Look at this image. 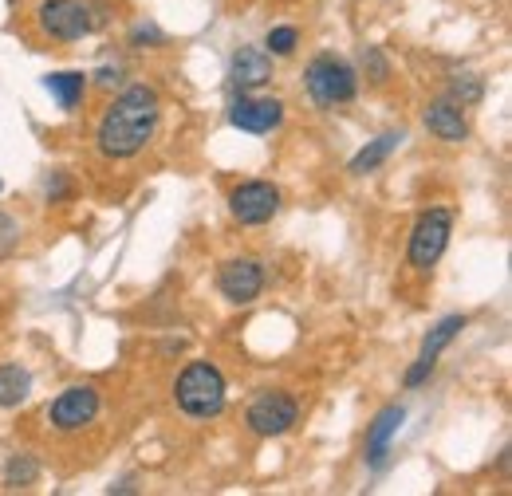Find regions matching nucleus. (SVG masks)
<instances>
[{
  "label": "nucleus",
  "mask_w": 512,
  "mask_h": 496,
  "mask_svg": "<svg viewBox=\"0 0 512 496\" xmlns=\"http://www.w3.org/2000/svg\"><path fill=\"white\" fill-rule=\"evenodd\" d=\"M229 75H233V87L256 91V87H264V83L272 79V60H268L264 52H256V48H241V52L233 56Z\"/></svg>",
  "instance_id": "13"
},
{
  "label": "nucleus",
  "mask_w": 512,
  "mask_h": 496,
  "mask_svg": "<svg viewBox=\"0 0 512 496\" xmlns=\"http://www.w3.org/2000/svg\"><path fill=\"white\" fill-rule=\"evenodd\" d=\"M453 95L461 99V107H465V103H477V99H481V83H477V79H457V83H453Z\"/></svg>",
  "instance_id": "22"
},
{
  "label": "nucleus",
  "mask_w": 512,
  "mask_h": 496,
  "mask_svg": "<svg viewBox=\"0 0 512 496\" xmlns=\"http://www.w3.org/2000/svg\"><path fill=\"white\" fill-rule=\"evenodd\" d=\"M0 189H4V182H0Z\"/></svg>",
  "instance_id": "26"
},
{
  "label": "nucleus",
  "mask_w": 512,
  "mask_h": 496,
  "mask_svg": "<svg viewBox=\"0 0 512 496\" xmlns=\"http://www.w3.org/2000/svg\"><path fill=\"white\" fill-rule=\"evenodd\" d=\"M398 142H402V134H379L375 142H367V146L351 158V174H371V170H379L386 158L398 150Z\"/></svg>",
  "instance_id": "16"
},
{
  "label": "nucleus",
  "mask_w": 512,
  "mask_h": 496,
  "mask_svg": "<svg viewBox=\"0 0 512 496\" xmlns=\"http://www.w3.org/2000/svg\"><path fill=\"white\" fill-rule=\"evenodd\" d=\"M44 87L52 91V99H56L64 111H75V107L83 103L87 75H79V71H56V75H48V79H44Z\"/></svg>",
  "instance_id": "15"
},
{
  "label": "nucleus",
  "mask_w": 512,
  "mask_h": 496,
  "mask_svg": "<svg viewBox=\"0 0 512 496\" xmlns=\"http://www.w3.org/2000/svg\"><path fill=\"white\" fill-rule=\"evenodd\" d=\"M16 237H20V225L8 213H0V252H8V248L16 245Z\"/></svg>",
  "instance_id": "23"
},
{
  "label": "nucleus",
  "mask_w": 512,
  "mask_h": 496,
  "mask_svg": "<svg viewBox=\"0 0 512 496\" xmlns=\"http://www.w3.org/2000/svg\"><path fill=\"white\" fill-rule=\"evenodd\" d=\"M229 123L237 130H249V134H268L284 123V103L280 99H237L233 111H229Z\"/></svg>",
  "instance_id": "10"
},
{
  "label": "nucleus",
  "mask_w": 512,
  "mask_h": 496,
  "mask_svg": "<svg viewBox=\"0 0 512 496\" xmlns=\"http://www.w3.org/2000/svg\"><path fill=\"white\" fill-rule=\"evenodd\" d=\"M130 44H134V48H158V44H162V32H158L154 24H134Z\"/></svg>",
  "instance_id": "21"
},
{
  "label": "nucleus",
  "mask_w": 512,
  "mask_h": 496,
  "mask_svg": "<svg viewBox=\"0 0 512 496\" xmlns=\"http://www.w3.org/2000/svg\"><path fill=\"white\" fill-rule=\"evenodd\" d=\"M36 20L52 40H64V44H75V40H83L107 24L103 8L83 4V0H44L36 8Z\"/></svg>",
  "instance_id": "3"
},
{
  "label": "nucleus",
  "mask_w": 512,
  "mask_h": 496,
  "mask_svg": "<svg viewBox=\"0 0 512 496\" xmlns=\"http://www.w3.org/2000/svg\"><path fill=\"white\" fill-rule=\"evenodd\" d=\"M304 83H308V95L316 99V107H323V111L351 103L355 91H359V75H355V67H351L347 60H339V56H327V52L308 63Z\"/></svg>",
  "instance_id": "4"
},
{
  "label": "nucleus",
  "mask_w": 512,
  "mask_h": 496,
  "mask_svg": "<svg viewBox=\"0 0 512 496\" xmlns=\"http://www.w3.org/2000/svg\"><path fill=\"white\" fill-rule=\"evenodd\" d=\"M363 67L371 71L375 83H383L386 75H390V63H386V56L379 52V48H367V52H363Z\"/></svg>",
  "instance_id": "20"
},
{
  "label": "nucleus",
  "mask_w": 512,
  "mask_h": 496,
  "mask_svg": "<svg viewBox=\"0 0 512 496\" xmlns=\"http://www.w3.org/2000/svg\"><path fill=\"white\" fill-rule=\"evenodd\" d=\"M217 288L229 304H253L256 296L264 292V268L256 264L253 256H237V260H225L221 264V276H217Z\"/></svg>",
  "instance_id": "9"
},
{
  "label": "nucleus",
  "mask_w": 512,
  "mask_h": 496,
  "mask_svg": "<svg viewBox=\"0 0 512 496\" xmlns=\"http://www.w3.org/2000/svg\"><path fill=\"white\" fill-rule=\"evenodd\" d=\"M449 233H453V213L449 209H430L414 221V233H410V264L418 272H430L442 252L449 245Z\"/></svg>",
  "instance_id": "5"
},
{
  "label": "nucleus",
  "mask_w": 512,
  "mask_h": 496,
  "mask_svg": "<svg viewBox=\"0 0 512 496\" xmlns=\"http://www.w3.org/2000/svg\"><path fill=\"white\" fill-rule=\"evenodd\" d=\"M44 189H48V197L56 201V197H64V193H67V178H64V174H56V182L48 178V182H44Z\"/></svg>",
  "instance_id": "24"
},
{
  "label": "nucleus",
  "mask_w": 512,
  "mask_h": 496,
  "mask_svg": "<svg viewBox=\"0 0 512 496\" xmlns=\"http://www.w3.org/2000/svg\"><path fill=\"white\" fill-rule=\"evenodd\" d=\"M422 123H426V130H430L434 138H442V142H465V138H469V123H465L457 99H438V103H430L426 115H422Z\"/></svg>",
  "instance_id": "11"
},
{
  "label": "nucleus",
  "mask_w": 512,
  "mask_h": 496,
  "mask_svg": "<svg viewBox=\"0 0 512 496\" xmlns=\"http://www.w3.org/2000/svg\"><path fill=\"white\" fill-rule=\"evenodd\" d=\"M465 323H469L465 315H446L438 327H430V335L422 339V355H418V359H426V363H434V367H438V355H442L449 343L465 331Z\"/></svg>",
  "instance_id": "14"
},
{
  "label": "nucleus",
  "mask_w": 512,
  "mask_h": 496,
  "mask_svg": "<svg viewBox=\"0 0 512 496\" xmlns=\"http://www.w3.org/2000/svg\"><path fill=\"white\" fill-rule=\"evenodd\" d=\"M162 119V99L154 87L134 83L123 95H115V103L103 111V119L95 126V146L103 158L123 162L146 150V142L154 138Z\"/></svg>",
  "instance_id": "1"
},
{
  "label": "nucleus",
  "mask_w": 512,
  "mask_h": 496,
  "mask_svg": "<svg viewBox=\"0 0 512 496\" xmlns=\"http://www.w3.org/2000/svg\"><path fill=\"white\" fill-rule=\"evenodd\" d=\"M245 422H249V430L256 437H280L300 422V406L284 390H264V394H256L253 402H249Z\"/></svg>",
  "instance_id": "6"
},
{
  "label": "nucleus",
  "mask_w": 512,
  "mask_h": 496,
  "mask_svg": "<svg viewBox=\"0 0 512 496\" xmlns=\"http://www.w3.org/2000/svg\"><path fill=\"white\" fill-rule=\"evenodd\" d=\"M402 418H406L402 406H386V410H379V418L371 422V430H367V465H371V469H383L386 465L390 441L402 430Z\"/></svg>",
  "instance_id": "12"
},
{
  "label": "nucleus",
  "mask_w": 512,
  "mask_h": 496,
  "mask_svg": "<svg viewBox=\"0 0 512 496\" xmlns=\"http://www.w3.org/2000/svg\"><path fill=\"white\" fill-rule=\"evenodd\" d=\"M40 481V461L32 453H16L8 465H4V485L8 489H28Z\"/></svg>",
  "instance_id": "18"
},
{
  "label": "nucleus",
  "mask_w": 512,
  "mask_h": 496,
  "mask_svg": "<svg viewBox=\"0 0 512 496\" xmlns=\"http://www.w3.org/2000/svg\"><path fill=\"white\" fill-rule=\"evenodd\" d=\"M174 402L182 414L197 422H209L225 410V374L213 363H190L174 382Z\"/></svg>",
  "instance_id": "2"
},
{
  "label": "nucleus",
  "mask_w": 512,
  "mask_h": 496,
  "mask_svg": "<svg viewBox=\"0 0 512 496\" xmlns=\"http://www.w3.org/2000/svg\"><path fill=\"white\" fill-rule=\"evenodd\" d=\"M99 418V390L95 386H67L64 394L48 406V422L60 434H79Z\"/></svg>",
  "instance_id": "7"
},
{
  "label": "nucleus",
  "mask_w": 512,
  "mask_h": 496,
  "mask_svg": "<svg viewBox=\"0 0 512 496\" xmlns=\"http://www.w3.org/2000/svg\"><path fill=\"white\" fill-rule=\"evenodd\" d=\"M276 209H280V189L272 182H241L229 193V213L241 225H264L276 217Z\"/></svg>",
  "instance_id": "8"
},
{
  "label": "nucleus",
  "mask_w": 512,
  "mask_h": 496,
  "mask_svg": "<svg viewBox=\"0 0 512 496\" xmlns=\"http://www.w3.org/2000/svg\"><path fill=\"white\" fill-rule=\"evenodd\" d=\"M123 75H119V67H103L99 71V87H111V83H119Z\"/></svg>",
  "instance_id": "25"
},
{
  "label": "nucleus",
  "mask_w": 512,
  "mask_h": 496,
  "mask_svg": "<svg viewBox=\"0 0 512 496\" xmlns=\"http://www.w3.org/2000/svg\"><path fill=\"white\" fill-rule=\"evenodd\" d=\"M28 394H32V374L24 367H16V363H4L0 367V410L20 406Z\"/></svg>",
  "instance_id": "17"
},
{
  "label": "nucleus",
  "mask_w": 512,
  "mask_h": 496,
  "mask_svg": "<svg viewBox=\"0 0 512 496\" xmlns=\"http://www.w3.org/2000/svg\"><path fill=\"white\" fill-rule=\"evenodd\" d=\"M296 44H300V32L296 28H272L268 32V52L272 56H292Z\"/></svg>",
  "instance_id": "19"
}]
</instances>
